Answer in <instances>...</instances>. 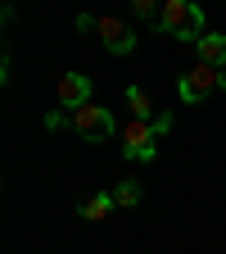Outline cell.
I'll use <instances>...</instances> for the list:
<instances>
[{"label": "cell", "instance_id": "obj_1", "mask_svg": "<svg viewBox=\"0 0 226 254\" xmlns=\"http://www.w3.org/2000/svg\"><path fill=\"white\" fill-rule=\"evenodd\" d=\"M154 32H163V37L172 41H204L208 32H204V9L199 5H190V0H163V14H158Z\"/></svg>", "mask_w": 226, "mask_h": 254}, {"label": "cell", "instance_id": "obj_2", "mask_svg": "<svg viewBox=\"0 0 226 254\" xmlns=\"http://www.w3.org/2000/svg\"><path fill=\"white\" fill-rule=\"evenodd\" d=\"M68 127L82 136V141H90V145H100V141H109V136H118V123H113V114L104 109V105H82V109H73L68 114Z\"/></svg>", "mask_w": 226, "mask_h": 254}, {"label": "cell", "instance_id": "obj_3", "mask_svg": "<svg viewBox=\"0 0 226 254\" xmlns=\"http://www.w3.org/2000/svg\"><path fill=\"white\" fill-rule=\"evenodd\" d=\"M154 154H158V132L149 123H127L122 127V159H132V164H154Z\"/></svg>", "mask_w": 226, "mask_h": 254}, {"label": "cell", "instance_id": "obj_4", "mask_svg": "<svg viewBox=\"0 0 226 254\" xmlns=\"http://www.w3.org/2000/svg\"><path fill=\"white\" fill-rule=\"evenodd\" d=\"M222 86V73L217 68H208V64H195V68H185L181 73V82H177V95L185 105H195V100H204L208 91H217Z\"/></svg>", "mask_w": 226, "mask_h": 254}, {"label": "cell", "instance_id": "obj_5", "mask_svg": "<svg viewBox=\"0 0 226 254\" xmlns=\"http://www.w3.org/2000/svg\"><path fill=\"white\" fill-rule=\"evenodd\" d=\"M95 32H100V41H104L109 55H132L136 50V27L127 23V18H118V14H104Z\"/></svg>", "mask_w": 226, "mask_h": 254}, {"label": "cell", "instance_id": "obj_6", "mask_svg": "<svg viewBox=\"0 0 226 254\" xmlns=\"http://www.w3.org/2000/svg\"><path fill=\"white\" fill-rule=\"evenodd\" d=\"M90 91H95V82L86 73H63L59 77V105L63 109H82V105H90Z\"/></svg>", "mask_w": 226, "mask_h": 254}, {"label": "cell", "instance_id": "obj_7", "mask_svg": "<svg viewBox=\"0 0 226 254\" xmlns=\"http://www.w3.org/2000/svg\"><path fill=\"white\" fill-rule=\"evenodd\" d=\"M199 64H208V68H226V37L222 32H208V37L199 41Z\"/></svg>", "mask_w": 226, "mask_h": 254}, {"label": "cell", "instance_id": "obj_8", "mask_svg": "<svg viewBox=\"0 0 226 254\" xmlns=\"http://www.w3.org/2000/svg\"><path fill=\"white\" fill-rule=\"evenodd\" d=\"M113 209H118V204H113V190H100V195H86L77 213H82L86 222H104V218H109Z\"/></svg>", "mask_w": 226, "mask_h": 254}, {"label": "cell", "instance_id": "obj_9", "mask_svg": "<svg viewBox=\"0 0 226 254\" xmlns=\"http://www.w3.org/2000/svg\"><path fill=\"white\" fill-rule=\"evenodd\" d=\"M127 105H132V118H136V123H154V118H158V114H154V100H149V91L136 86V82L127 86Z\"/></svg>", "mask_w": 226, "mask_h": 254}, {"label": "cell", "instance_id": "obj_10", "mask_svg": "<svg viewBox=\"0 0 226 254\" xmlns=\"http://www.w3.org/2000/svg\"><path fill=\"white\" fill-rule=\"evenodd\" d=\"M113 204H118V209H136V204H140V182H132V177L118 182V186H113Z\"/></svg>", "mask_w": 226, "mask_h": 254}, {"label": "cell", "instance_id": "obj_11", "mask_svg": "<svg viewBox=\"0 0 226 254\" xmlns=\"http://www.w3.org/2000/svg\"><path fill=\"white\" fill-rule=\"evenodd\" d=\"M132 14H136V18H145V23H158L163 5H154V0H132Z\"/></svg>", "mask_w": 226, "mask_h": 254}, {"label": "cell", "instance_id": "obj_12", "mask_svg": "<svg viewBox=\"0 0 226 254\" xmlns=\"http://www.w3.org/2000/svg\"><path fill=\"white\" fill-rule=\"evenodd\" d=\"M149 127H154V132H158V141H163V136L172 132V109H168V114H158V118H154Z\"/></svg>", "mask_w": 226, "mask_h": 254}]
</instances>
